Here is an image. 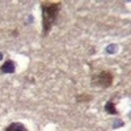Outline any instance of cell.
I'll use <instances>...</instances> for the list:
<instances>
[{"instance_id": "cell-1", "label": "cell", "mask_w": 131, "mask_h": 131, "mask_svg": "<svg viewBox=\"0 0 131 131\" xmlns=\"http://www.w3.org/2000/svg\"><path fill=\"white\" fill-rule=\"evenodd\" d=\"M62 8L60 2H42L41 3V12H42V37H47L52 28L57 23Z\"/></svg>"}, {"instance_id": "cell-2", "label": "cell", "mask_w": 131, "mask_h": 131, "mask_svg": "<svg viewBox=\"0 0 131 131\" xmlns=\"http://www.w3.org/2000/svg\"><path fill=\"white\" fill-rule=\"evenodd\" d=\"M114 76L110 71H101L97 75H94L92 78V86H98V88H109L113 84Z\"/></svg>"}, {"instance_id": "cell-3", "label": "cell", "mask_w": 131, "mask_h": 131, "mask_svg": "<svg viewBox=\"0 0 131 131\" xmlns=\"http://www.w3.org/2000/svg\"><path fill=\"white\" fill-rule=\"evenodd\" d=\"M4 131H29V130L21 122H12L4 128Z\"/></svg>"}, {"instance_id": "cell-4", "label": "cell", "mask_w": 131, "mask_h": 131, "mask_svg": "<svg viewBox=\"0 0 131 131\" xmlns=\"http://www.w3.org/2000/svg\"><path fill=\"white\" fill-rule=\"evenodd\" d=\"M105 109H106V110H107L109 113H110V114H115V113H117L115 107L113 106V102H107V104H106V106H105Z\"/></svg>"}]
</instances>
